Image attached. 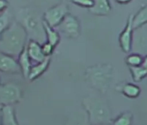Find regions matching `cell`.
<instances>
[{"label": "cell", "mask_w": 147, "mask_h": 125, "mask_svg": "<svg viewBox=\"0 0 147 125\" xmlns=\"http://www.w3.org/2000/svg\"><path fill=\"white\" fill-rule=\"evenodd\" d=\"M18 22L23 25L28 35L37 42L46 39L43 20H42L36 11L30 7L22 8L17 15Z\"/></svg>", "instance_id": "obj_4"}, {"label": "cell", "mask_w": 147, "mask_h": 125, "mask_svg": "<svg viewBox=\"0 0 147 125\" xmlns=\"http://www.w3.org/2000/svg\"><path fill=\"white\" fill-rule=\"evenodd\" d=\"M42 49L43 51V54L47 56V57H50V56L53 54L54 52V49L55 46H53L51 43H49V42L45 41L42 44Z\"/></svg>", "instance_id": "obj_24"}, {"label": "cell", "mask_w": 147, "mask_h": 125, "mask_svg": "<svg viewBox=\"0 0 147 125\" xmlns=\"http://www.w3.org/2000/svg\"><path fill=\"white\" fill-rule=\"evenodd\" d=\"M27 32L18 22H14L0 37V51L11 56H19L28 43Z\"/></svg>", "instance_id": "obj_1"}, {"label": "cell", "mask_w": 147, "mask_h": 125, "mask_svg": "<svg viewBox=\"0 0 147 125\" xmlns=\"http://www.w3.org/2000/svg\"><path fill=\"white\" fill-rule=\"evenodd\" d=\"M143 60H144V56L136 52H132L129 54L125 58L126 65H128L129 68L140 66L143 62Z\"/></svg>", "instance_id": "obj_20"}, {"label": "cell", "mask_w": 147, "mask_h": 125, "mask_svg": "<svg viewBox=\"0 0 147 125\" xmlns=\"http://www.w3.org/2000/svg\"><path fill=\"white\" fill-rule=\"evenodd\" d=\"M0 71L9 72V73H22L21 68L12 56L0 53Z\"/></svg>", "instance_id": "obj_10"}, {"label": "cell", "mask_w": 147, "mask_h": 125, "mask_svg": "<svg viewBox=\"0 0 147 125\" xmlns=\"http://www.w3.org/2000/svg\"><path fill=\"white\" fill-rule=\"evenodd\" d=\"M21 88L14 83H7L0 85V104L11 105L22 99Z\"/></svg>", "instance_id": "obj_5"}, {"label": "cell", "mask_w": 147, "mask_h": 125, "mask_svg": "<svg viewBox=\"0 0 147 125\" xmlns=\"http://www.w3.org/2000/svg\"><path fill=\"white\" fill-rule=\"evenodd\" d=\"M2 108H3V105H2V104H0V110L2 109Z\"/></svg>", "instance_id": "obj_27"}, {"label": "cell", "mask_w": 147, "mask_h": 125, "mask_svg": "<svg viewBox=\"0 0 147 125\" xmlns=\"http://www.w3.org/2000/svg\"><path fill=\"white\" fill-rule=\"evenodd\" d=\"M132 122L133 115L130 111H124L113 121V125H131Z\"/></svg>", "instance_id": "obj_19"}, {"label": "cell", "mask_w": 147, "mask_h": 125, "mask_svg": "<svg viewBox=\"0 0 147 125\" xmlns=\"http://www.w3.org/2000/svg\"><path fill=\"white\" fill-rule=\"evenodd\" d=\"M27 44L25 45V47L24 48V50H22V52L18 56V65H19V66L21 68L22 74L24 75V77L25 78L29 77V74H30V69L32 67L31 59H30V57L29 56V53H28Z\"/></svg>", "instance_id": "obj_13"}, {"label": "cell", "mask_w": 147, "mask_h": 125, "mask_svg": "<svg viewBox=\"0 0 147 125\" xmlns=\"http://www.w3.org/2000/svg\"><path fill=\"white\" fill-rule=\"evenodd\" d=\"M49 62H50V57H47L44 61L41 62H37L36 65H33L30 69L28 78L30 81H33L38 78L48 70L49 66Z\"/></svg>", "instance_id": "obj_15"}, {"label": "cell", "mask_w": 147, "mask_h": 125, "mask_svg": "<svg viewBox=\"0 0 147 125\" xmlns=\"http://www.w3.org/2000/svg\"><path fill=\"white\" fill-rule=\"evenodd\" d=\"M82 104L88 113L90 125L111 122L112 113L105 98L98 96H88L83 98Z\"/></svg>", "instance_id": "obj_2"}, {"label": "cell", "mask_w": 147, "mask_h": 125, "mask_svg": "<svg viewBox=\"0 0 147 125\" xmlns=\"http://www.w3.org/2000/svg\"><path fill=\"white\" fill-rule=\"evenodd\" d=\"M132 0H115V2L119 4V5H127L131 3Z\"/></svg>", "instance_id": "obj_26"}, {"label": "cell", "mask_w": 147, "mask_h": 125, "mask_svg": "<svg viewBox=\"0 0 147 125\" xmlns=\"http://www.w3.org/2000/svg\"><path fill=\"white\" fill-rule=\"evenodd\" d=\"M0 122L1 125H19L15 114V109L11 105H4L0 110Z\"/></svg>", "instance_id": "obj_12"}, {"label": "cell", "mask_w": 147, "mask_h": 125, "mask_svg": "<svg viewBox=\"0 0 147 125\" xmlns=\"http://www.w3.org/2000/svg\"><path fill=\"white\" fill-rule=\"evenodd\" d=\"M43 24H44V30H45V34H46V41L55 47L61 40L59 31L55 28L49 26L45 22H43Z\"/></svg>", "instance_id": "obj_18"}, {"label": "cell", "mask_w": 147, "mask_h": 125, "mask_svg": "<svg viewBox=\"0 0 147 125\" xmlns=\"http://www.w3.org/2000/svg\"><path fill=\"white\" fill-rule=\"evenodd\" d=\"M59 33L67 38H76L81 34V24L79 19L72 14H67L63 21L56 27Z\"/></svg>", "instance_id": "obj_7"}, {"label": "cell", "mask_w": 147, "mask_h": 125, "mask_svg": "<svg viewBox=\"0 0 147 125\" xmlns=\"http://www.w3.org/2000/svg\"><path fill=\"white\" fill-rule=\"evenodd\" d=\"M131 50L144 56H147V28L144 26L134 30Z\"/></svg>", "instance_id": "obj_9"}, {"label": "cell", "mask_w": 147, "mask_h": 125, "mask_svg": "<svg viewBox=\"0 0 147 125\" xmlns=\"http://www.w3.org/2000/svg\"><path fill=\"white\" fill-rule=\"evenodd\" d=\"M133 28L138 29L147 24V5L143 6L135 15L132 17Z\"/></svg>", "instance_id": "obj_17"}, {"label": "cell", "mask_w": 147, "mask_h": 125, "mask_svg": "<svg viewBox=\"0 0 147 125\" xmlns=\"http://www.w3.org/2000/svg\"><path fill=\"white\" fill-rule=\"evenodd\" d=\"M119 91L127 98L134 99L139 96L141 93V89L135 84L125 83L119 87Z\"/></svg>", "instance_id": "obj_16"}, {"label": "cell", "mask_w": 147, "mask_h": 125, "mask_svg": "<svg viewBox=\"0 0 147 125\" xmlns=\"http://www.w3.org/2000/svg\"><path fill=\"white\" fill-rule=\"evenodd\" d=\"M95 125H107V124H105V123H102V124H95Z\"/></svg>", "instance_id": "obj_28"}, {"label": "cell", "mask_w": 147, "mask_h": 125, "mask_svg": "<svg viewBox=\"0 0 147 125\" xmlns=\"http://www.w3.org/2000/svg\"><path fill=\"white\" fill-rule=\"evenodd\" d=\"M94 3L89 12L96 16H106L111 12L112 7L109 0H94Z\"/></svg>", "instance_id": "obj_14"}, {"label": "cell", "mask_w": 147, "mask_h": 125, "mask_svg": "<svg viewBox=\"0 0 147 125\" xmlns=\"http://www.w3.org/2000/svg\"><path fill=\"white\" fill-rule=\"evenodd\" d=\"M10 26V16L8 12H5L0 15V37L4 31Z\"/></svg>", "instance_id": "obj_22"}, {"label": "cell", "mask_w": 147, "mask_h": 125, "mask_svg": "<svg viewBox=\"0 0 147 125\" xmlns=\"http://www.w3.org/2000/svg\"><path fill=\"white\" fill-rule=\"evenodd\" d=\"M8 5V3L6 0H0V12L4 11Z\"/></svg>", "instance_id": "obj_25"}, {"label": "cell", "mask_w": 147, "mask_h": 125, "mask_svg": "<svg viewBox=\"0 0 147 125\" xmlns=\"http://www.w3.org/2000/svg\"><path fill=\"white\" fill-rule=\"evenodd\" d=\"M113 78V68L109 64H99L87 68L85 79L88 84L101 94L107 92Z\"/></svg>", "instance_id": "obj_3"}, {"label": "cell", "mask_w": 147, "mask_h": 125, "mask_svg": "<svg viewBox=\"0 0 147 125\" xmlns=\"http://www.w3.org/2000/svg\"><path fill=\"white\" fill-rule=\"evenodd\" d=\"M71 2L77 6H80L82 8H88V9L92 8L94 3V0H71Z\"/></svg>", "instance_id": "obj_23"}, {"label": "cell", "mask_w": 147, "mask_h": 125, "mask_svg": "<svg viewBox=\"0 0 147 125\" xmlns=\"http://www.w3.org/2000/svg\"><path fill=\"white\" fill-rule=\"evenodd\" d=\"M67 14H69L67 5L65 3H61L46 11L43 15V20L49 26L56 28Z\"/></svg>", "instance_id": "obj_6"}, {"label": "cell", "mask_w": 147, "mask_h": 125, "mask_svg": "<svg viewBox=\"0 0 147 125\" xmlns=\"http://www.w3.org/2000/svg\"><path fill=\"white\" fill-rule=\"evenodd\" d=\"M132 17L133 15H130L126 24L125 25L124 30L120 33L119 37V43L121 50L125 52L129 53L131 51L132 49V43H133V34H134V28L132 24Z\"/></svg>", "instance_id": "obj_8"}, {"label": "cell", "mask_w": 147, "mask_h": 125, "mask_svg": "<svg viewBox=\"0 0 147 125\" xmlns=\"http://www.w3.org/2000/svg\"><path fill=\"white\" fill-rule=\"evenodd\" d=\"M129 69H130L132 79L136 83L142 81L144 78H145L147 77V70L144 67H143L142 65L138 66V67H131Z\"/></svg>", "instance_id": "obj_21"}, {"label": "cell", "mask_w": 147, "mask_h": 125, "mask_svg": "<svg viewBox=\"0 0 147 125\" xmlns=\"http://www.w3.org/2000/svg\"><path fill=\"white\" fill-rule=\"evenodd\" d=\"M27 47H28V53L31 61H34L36 62H41L47 58V56L43 54L42 44H40L39 42L31 39L28 43Z\"/></svg>", "instance_id": "obj_11"}]
</instances>
